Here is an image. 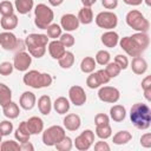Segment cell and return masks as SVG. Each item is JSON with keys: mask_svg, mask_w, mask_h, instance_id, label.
Masks as SVG:
<instances>
[{"mask_svg": "<svg viewBox=\"0 0 151 151\" xmlns=\"http://www.w3.org/2000/svg\"><path fill=\"white\" fill-rule=\"evenodd\" d=\"M55 149L58 150V151H70L72 147H73V142H72V139L70 138V137H67V136H65L60 142H58L55 145Z\"/></svg>", "mask_w": 151, "mask_h": 151, "instance_id": "d590c367", "label": "cell"}, {"mask_svg": "<svg viewBox=\"0 0 151 151\" xmlns=\"http://www.w3.org/2000/svg\"><path fill=\"white\" fill-rule=\"evenodd\" d=\"M120 45V48L123 51H125V53L130 57H137V55H142V51L140 48L136 45V42L133 41V39L131 37H124L119 40L118 42Z\"/></svg>", "mask_w": 151, "mask_h": 151, "instance_id": "4fadbf2b", "label": "cell"}, {"mask_svg": "<svg viewBox=\"0 0 151 151\" xmlns=\"http://www.w3.org/2000/svg\"><path fill=\"white\" fill-rule=\"evenodd\" d=\"M61 27H60V25H58V24H51V25H48L47 26V28H46V31H47V37L48 38H51V39H57V38H59L60 35H61Z\"/></svg>", "mask_w": 151, "mask_h": 151, "instance_id": "8d00e7d4", "label": "cell"}, {"mask_svg": "<svg viewBox=\"0 0 151 151\" xmlns=\"http://www.w3.org/2000/svg\"><path fill=\"white\" fill-rule=\"evenodd\" d=\"M110 59H111V54H110L109 51H105V50L98 51L97 54H96V58H94L96 63L99 64V65H101V66H105L106 64H109L110 63Z\"/></svg>", "mask_w": 151, "mask_h": 151, "instance_id": "e575fe53", "label": "cell"}, {"mask_svg": "<svg viewBox=\"0 0 151 151\" xmlns=\"http://www.w3.org/2000/svg\"><path fill=\"white\" fill-rule=\"evenodd\" d=\"M65 52H66V47L59 40L54 39L51 42H48V53L53 59H55V60L60 59Z\"/></svg>", "mask_w": 151, "mask_h": 151, "instance_id": "9a60e30c", "label": "cell"}, {"mask_svg": "<svg viewBox=\"0 0 151 151\" xmlns=\"http://www.w3.org/2000/svg\"><path fill=\"white\" fill-rule=\"evenodd\" d=\"M131 38L133 39V41L136 42V45L140 48L142 52H144L147 47H149V44H150V38L147 35L146 32H137L134 34L131 35Z\"/></svg>", "mask_w": 151, "mask_h": 151, "instance_id": "44dd1931", "label": "cell"}, {"mask_svg": "<svg viewBox=\"0 0 151 151\" xmlns=\"http://www.w3.org/2000/svg\"><path fill=\"white\" fill-rule=\"evenodd\" d=\"M66 136L65 129L60 125H52L42 132V143L46 146H54Z\"/></svg>", "mask_w": 151, "mask_h": 151, "instance_id": "8992f818", "label": "cell"}, {"mask_svg": "<svg viewBox=\"0 0 151 151\" xmlns=\"http://www.w3.org/2000/svg\"><path fill=\"white\" fill-rule=\"evenodd\" d=\"M142 88L144 90H151V76H146L142 80Z\"/></svg>", "mask_w": 151, "mask_h": 151, "instance_id": "816d5d0a", "label": "cell"}, {"mask_svg": "<svg viewBox=\"0 0 151 151\" xmlns=\"http://www.w3.org/2000/svg\"><path fill=\"white\" fill-rule=\"evenodd\" d=\"M27 127L31 134H39L40 132L44 131V122L40 117H31L27 122Z\"/></svg>", "mask_w": 151, "mask_h": 151, "instance_id": "ffe728a7", "label": "cell"}, {"mask_svg": "<svg viewBox=\"0 0 151 151\" xmlns=\"http://www.w3.org/2000/svg\"><path fill=\"white\" fill-rule=\"evenodd\" d=\"M126 117V109L123 105H113L110 109V118L113 122L120 123Z\"/></svg>", "mask_w": 151, "mask_h": 151, "instance_id": "d4e9b609", "label": "cell"}, {"mask_svg": "<svg viewBox=\"0 0 151 151\" xmlns=\"http://www.w3.org/2000/svg\"><path fill=\"white\" fill-rule=\"evenodd\" d=\"M143 1H145V4H146L147 6H150V5H151V1H150V0H143Z\"/></svg>", "mask_w": 151, "mask_h": 151, "instance_id": "6f0895ef", "label": "cell"}, {"mask_svg": "<svg viewBox=\"0 0 151 151\" xmlns=\"http://www.w3.org/2000/svg\"><path fill=\"white\" fill-rule=\"evenodd\" d=\"M79 25H80V22H79L78 18L71 13L64 14L60 19V27L63 29H65L66 32H72V31L78 29Z\"/></svg>", "mask_w": 151, "mask_h": 151, "instance_id": "5bb4252c", "label": "cell"}, {"mask_svg": "<svg viewBox=\"0 0 151 151\" xmlns=\"http://www.w3.org/2000/svg\"><path fill=\"white\" fill-rule=\"evenodd\" d=\"M94 21L98 27L110 31V29L116 28V26L118 24V17L116 15V13H113L111 11H104V12H100L97 14Z\"/></svg>", "mask_w": 151, "mask_h": 151, "instance_id": "52a82bcc", "label": "cell"}, {"mask_svg": "<svg viewBox=\"0 0 151 151\" xmlns=\"http://www.w3.org/2000/svg\"><path fill=\"white\" fill-rule=\"evenodd\" d=\"M94 124H96V126L110 124V117L107 114H105V113H98L94 117Z\"/></svg>", "mask_w": 151, "mask_h": 151, "instance_id": "bcb514c9", "label": "cell"}, {"mask_svg": "<svg viewBox=\"0 0 151 151\" xmlns=\"http://www.w3.org/2000/svg\"><path fill=\"white\" fill-rule=\"evenodd\" d=\"M35 101H37V98L34 96L33 92H29V91H25L21 96H20V99H19V105L21 109L28 111V110H32L35 105Z\"/></svg>", "mask_w": 151, "mask_h": 151, "instance_id": "ac0fdd59", "label": "cell"}, {"mask_svg": "<svg viewBox=\"0 0 151 151\" xmlns=\"http://www.w3.org/2000/svg\"><path fill=\"white\" fill-rule=\"evenodd\" d=\"M140 145L145 149L151 147V133L146 132L140 137Z\"/></svg>", "mask_w": 151, "mask_h": 151, "instance_id": "c3c4849f", "label": "cell"}, {"mask_svg": "<svg viewBox=\"0 0 151 151\" xmlns=\"http://www.w3.org/2000/svg\"><path fill=\"white\" fill-rule=\"evenodd\" d=\"M18 17L13 13V14H9V15H4L0 20V25L1 27L5 29V31H12L17 26H18Z\"/></svg>", "mask_w": 151, "mask_h": 151, "instance_id": "484cf974", "label": "cell"}, {"mask_svg": "<svg viewBox=\"0 0 151 151\" xmlns=\"http://www.w3.org/2000/svg\"><path fill=\"white\" fill-rule=\"evenodd\" d=\"M58 63H59V66L64 70H67V68H71L74 64V54L70 51H66L64 53V55L58 59Z\"/></svg>", "mask_w": 151, "mask_h": 151, "instance_id": "4dcf8cb0", "label": "cell"}, {"mask_svg": "<svg viewBox=\"0 0 151 151\" xmlns=\"http://www.w3.org/2000/svg\"><path fill=\"white\" fill-rule=\"evenodd\" d=\"M31 136H32V134H31L29 131H28V127H27L26 122H21V123L19 124L18 129H17L15 132H14L15 139H17L18 142H20V143H24V142H28L29 138H31Z\"/></svg>", "mask_w": 151, "mask_h": 151, "instance_id": "7402d4cb", "label": "cell"}, {"mask_svg": "<svg viewBox=\"0 0 151 151\" xmlns=\"http://www.w3.org/2000/svg\"><path fill=\"white\" fill-rule=\"evenodd\" d=\"M11 100H12V91H11V88L7 85L0 83V105L4 106L5 104L9 103Z\"/></svg>", "mask_w": 151, "mask_h": 151, "instance_id": "d6a6232c", "label": "cell"}, {"mask_svg": "<svg viewBox=\"0 0 151 151\" xmlns=\"http://www.w3.org/2000/svg\"><path fill=\"white\" fill-rule=\"evenodd\" d=\"M21 41L11 31H5L0 33V45L6 51H15Z\"/></svg>", "mask_w": 151, "mask_h": 151, "instance_id": "8fae6325", "label": "cell"}, {"mask_svg": "<svg viewBox=\"0 0 151 151\" xmlns=\"http://www.w3.org/2000/svg\"><path fill=\"white\" fill-rule=\"evenodd\" d=\"M48 2H50L51 6L57 7V6H60V5L64 2V0H48Z\"/></svg>", "mask_w": 151, "mask_h": 151, "instance_id": "9f6ffc18", "label": "cell"}, {"mask_svg": "<svg viewBox=\"0 0 151 151\" xmlns=\"http://www.w3.org/2000/svg\"><path fill=\"white\" fill-rule=\"evenodd\" d=\"M13 70H14V66L9 61H4L0 64V74L1 76H5V77L9 76L13 72Z\"/></svg>", "mask_w": 151, "mask_h": 151, "instance_id": "ee69618b", "label": "cell"}, {"mask_svg": "<svg viewBox=\"0 0 151 151\" xmlns=\"http://www.w3.org/2000/svg\"><path fill=\"white\" fill-rule=\"evenodd\" d=\"M100 40H101V42H103L104 46L112 48V47H116L118 45V42H119V35H118L117 32L110 29V31H106L105 33H103Z\"/></svg>", "mask_w": 151, "mask_h": 151, "instance_id": "d6986e66", "label": "cell"}, {"mask_svg": "<svg viewBox=\"0 0 151 151\" xmlns=\"http://www.w3.org/2000/svg\"><path fill=\"white\" fill-rule=\"evenodd\" d=\"M94 150L96 151H110V145L106 142H103L101 139L94 144Z\"/></svg>", "mask_w": 151, "mask_h": 151, "instance_id": "681fc988", "label": "cell"}, {"mask_svg": "<svg viewBox=\"0 0 151 151\" xmlns=\"http://www.w3.org/2000/svg\"><path fill=\"white\" fill-rule=\"evenodd\" d=\"M94 142V132L92 130H84L74 139V146L79 151H87Z\"/></svg>", "mask_w": 151, "mask_h": 151, "instance_id": "ba28073f", "label": "cell"}, {"mask_svg": "<svg viewBox=\"0 0 151 151\" xmlns=\"http://www.w3.org/2000/svg\"><path fill=\"white\" fill-rule=\"evenodd\" d=\"M59 38H60L59 41H60L65 47H72V46L74 45V42H76L74 37H73L71 33H68V32L61 33V35H60Z\"/></svg>", "mask_w": 151, "mask_h": 151, "instance_id": "60d3db41", "label": "cell"}, {"mask_svg": "<svg viewBox=\"0 0 151 151\" xmlns=\"http://www.w3.org/2000/svg\"><path fill=\"white\" fill-rule=\"evenodd\" d=\"M114 63L120 67V70H125L129 66V59L123 54H117L114 57Z\"/></svg>", "mask_w": 151, "mask_h": 151, "instance_id": "f6af8a7d", "label": "cell"}, {"mask_svg": "<svg viewBox=\"0 0 151 151\" xmlns=\"http://www.w3.org/2000/svg\"><path fill=\"white\" fill-rule=\"evenodd\" d=\"M78 20L80 24L83 25H88L93 21V12L91 9V7H83L79 9L78 15H77Z\"/></svg>", "mask_w": 151, "mask_h": 151, "instance_id": "83f0119b", "label": "cell"}, {"mask_svg": "<svg viewBox=\"0 0 151 151\" xmlns=\"http://www.w3.org/2000/svg\"><path fill=\"white\" fill-rule=\"evenodd\" d=\"M130 119L139 130H147L151 125V110L146 104L136 103L130 110Z\"/></svg>", "mask_w": 151, "mask_h": 151, "instance_id": "6da1fadb", "label": "cell"}, {"mask_svg": "<svg viewBox=\"0 0 151 151\" xmlns=\"http://www.w3.org/2000/svg\"><path fill=\"white\" fill-rule=\"evenodd\" d=\"M63 124H64V129H66L68 131H77L81 125V119L78 114L70 113V114L65 116Z\"/></svg>", "mask_w": 151, "mask_h": 151, "instance_id": "2e32d148", "label": "cell"}, {"mask_svg": "<svg viewBox=\"0 0 151 151\" xmlns=\"http://www.w3.org/2000/svg\"><path fill=\"white\" fill-rule=\"evenodd\" d=\"M106 67H105V71H106V73L109 74V77L110 78H116L117 76H119V73H120V67L113 61V63H109V64H106L105 65Z\"/></svg>", "mask_w": 151, "mask_h": 151, "instance_id": "ab89813d", "label": "cell"}, {"mask_svg": "<svg viewBox=\"0 0 151 151\" xmlns=\"http://www.w3.org/2000/svg\"><path fill=\"white\" fill-rule=\"evenodd\" d=\"M86 85H87V87H90V88H92V90L98 88V87L101 86V84H100V81H99V79H98V77H97V74H96V72H94V73H93V72L90 73V76H88L87 79H86Z\"/></svg>", "mask_w": 151, "mask_h": 151, "instance_id": "b9f144b4", "label": "cell"}, {"mask_svg": "<svg viewBox=\"0 0 151 151\" xmlns=\"http://www.w3.org/2000/svg\"><path fill=\"white\" fill-rule=\"evenodd\" d=\"M48 37L41 33H31L26 37L25 44L28 53L34 58H41L46 53V46L48 44Z\"/></svg>", "mask_w": 151, "mask_h": 151, "instance_id": "7a4b0ae2", "label": "cell"}, {"mask_svg": "<svg viewBox=\"0 0 151 151\" xmlns=\"http://www.w3.org/2000/svg\"><path fill=\"white\" fill-rule=\"evenodd\" d=\"M32 64V55L28 52L19 51L13 58V66L20 72H26Z\"/></svg>", "mask_w": 151, "mask_h": 151, "instance_id": "30bf717a", "label": "cell"}, {"mask_svg": "<svg viewBox=\"0 0 151 151\" xmlns=\"http://www.w3.org/2000/svg\"><path fill=\"white\" fill-rule=\"evenodd\" d=\"M131 70L134 74L142 76L147 71V61L142 55L133 57V59L131 61Z\"/></svg>", "mask_w": 151, "mask_h": 151, "instance_id": "e0dca14e", "label": "cell"}, {"mask_svg": "<svg viewBox=\"0 0 151 151\" xmlns=\"http://www.w3.org/2000/svg\"><path fill=\"white\" fill-rule=\"evenodd\" d=\"M22 81L26 86L38 90V88H42V87H48L52 84L53 79H52L51 74H48V73H41L37 70H31L24 74Z\"/></svg>", "mask_w": 151, "mask_h": 151, "instance_id": "3957f363", "label": "cell"}, {"mask_svg": "<svg viewBox=\"0 0 151 151\" xmlns=\"http://www.w3.org/2000/svg\"><path fill=\"white\" fill-rule=\"evenodd\" d=\"M80 1H81L84 7H91V6H93L96 4L97 0H80Z\"/></svg>", "mask_w": 151, "mask_h": 151, "instance_id": "11a10c76", "label": "cell"}, {"mask_svg": "<svg viewBox=\"0 0 151 151\" xmlns=\"http://www.w3.org/2000/svg\"><path fill=\"white\" fill-rule=\"evenodd\" d=\"M52 105L55 112L59 114H66L70 110V100L65 97H58Z\"/></svg>", "mask_w": 151, "mask_h": 151, "instance_id": "4316f807", "label": "cell"}, {"mask_svg": "<svg viewBox=\"0 0 151 151\" xmlns=\"http://www.w3.org/2000/svg\"><path fill=\"white\" fill-rule=\"evenodd\" d=\"M0 150L1 151H19L20 150V144L15 140H5L1 142L0 144Z\"/></svg>", "mask_w": 151, "mask_h": 151, "instance_id": "74e56055", "label": "cell"}, {"mask_svg": "<svg viewBox=\"0 0 151 151\" xmlns=\"http://www.w3.org/2000/svg\"><path fill=\"white\" fill-rule=\"evenodd\" d=\"M101 5L106 9H114L118 6V0H101Z\"/></svg>", "mask_w": 151, "mask_h": 151, "instance_id": "f907efd6", "label": "cell"}, {"mask_svg": "<svg viewBox=\"0 0 151 151\" xmlns=\"http://www.w3.org/2000/svg\"><path fill=\"white\" fill-rule=\"evenodd\" d=\"M98 98L104 103L114 104L120 98V92L117 87L113 86H103L98 91Z\"/></svg>", "mask_w": 151, "mask_h": 151, "instance_id": "9c48e42d", "label": "cell"}, {"mask_svg": "<svg viewBox=\"0 0 151 151\" xmlns=\"http://www.w3.org/2000/svg\"><path fill=\"white\" fill-rule=\"evenodd\" d=\"M123 1L129 6H139L143 2V0H123Z\"/></svg>", "mask_w": 151, "mask_h": 151, "instance_id": "db71d44e", "label": "cell"}, {"mask_svg": "<svg viewBox=\"0 0 151 151\" xmlns=\"http://www.w3.org/2000/svg\"><path fill=\"white\" fill-rule=\"evenodd\" d=\"M96 65H97V63H96L94 58H92V57H85L81 60V63H80V70L84 73H91V72L94 71Z\"/></svg>", "mask_w": 151, "mask_h": 151, "instance_id": "1f68e13d", "label": "cell"}, {"mask_svg": "<svg viewBox=\"0 0 151 151\" xmlns=\"http://www.w3.org/2000/svg\"><path fill=\"white\" fill-rule=\"evenodd\" d=\"M38 109L40 111L41 114L44 116H47L51 113V110H52V100H51V97L47 96V94H42L39 99H38Z\"/></svg>", "mask_w": 151, "mask_h": 151, "instance_id": "cb8c5ba5", "label": "cell"}, {"mask_svg": "<svg viewBox=\"0 0 151 151\" xmlns=\"http://www.w3.org/2000/svg\"><path fill=\"white\" fill-rule=\"evenodd\" d=\"M96 136L100 139H107L112 136V129L110 124L106 125H98L96 126Z\"/></svg>", "mask_w": 151, "mask_h": 151, "instance_id": "836d02e7", "label": "cell"}, {"mask_svg": "<svg viewBox=\"0 0 151 151\" xmlns=\"http://www.w3.org/2000/svg\"><path fill=\"white\" fill-rule=\"evenodd\" d=\"M2 113L8 119H15V118H18V116L20 113V109L17 103L11 100L9 103H7L2 106Z\"/></svg>", "mask_w": 151, "mask_h": 151, "instance_id": "603a6c76", "label": "cell"}, {"mask_svg": "<svg viewBox=\"0 0 151 151\" xmlns=\"http://www.w3.org/2000/svg\"><path fill=\"white\" fill-rule=\"evenodd\" d=\"M131 139H132V134H131L129 131L124 130V131H118V132L113 136L112 142H113V144H116V145H124V144H127Z\"/></svg>", "mask_w": 151, "mask_h": 151, "instance_id": "f546056e", "label": "cell"}, {"mask_svg": "<svg viewBox=\"0 0 151 151\" xmlns=\"http://www.w3.org/2000/svg\"><path fill=\"white\" fill-rule=\"evenodd\" d=\"M1 138H2V134H1V132H0V144H1V142H2V140H1Z\"/></svg>", "mask_w": 151, "mask_h": 151, "instance_id": "680465c9", "label": "cell"}, {"mask_svg": "<svg viewBox=\"0 0 151 151\" xmlns=\"http://www.w3.org/2000/svg\"><path fill=\"white\" fill-rule=\"evenodd\" d=\"M125 20H126L127 26L137 32H147L150 28L149 20L142 14V12H139L137 9H131L126 14Z\"/></svg>", "mask_w": 151, "mask_h": 151, "instance_id": "5b68a950", "label": "cell"}, {"mask_svg": "<svg viewBox=\"0 0 151 151\" xmlns=\"http://www.w3.org/2000/svg\"><path fill=\"white\" fill-rule=\"evenodd\" d=\"M68 98H70V101L76 105V106H81L86 103V93H85V90L79 86V85H73L70 87L68 90Z\"/></svg>", "mask_w": 151, "mask_h": 151, "instance_id": "7c38bea8", "label": "cell"}, {"mask_svg": "<svg viewBox=\"0 0 151 151\" xmlns=\"http://www.w3.org/2000/svg\"><path fill=\"white\" fill-rule=\"evenodd\" d=\"M20 150H21V151H33V150H34V146H33V144L28 140V142L20 143Z\"/></svg>", "mask_w": 151, "mask_h": 151, "instance_id": "f5cc1de1", "label": "cell"}, {"mask_svg": "<svg viewBox=\"0 0 151 151\" xmlns=\"http://www.w3.org/2000/svg\"><path fill=\"white\" fill-rule=\"evenodd\" d=\"M34 1L33 0H15L14 7L20 14H27L33 9Z\"/></svg>", "mask_w": 151, "mask_h": 151, "instance_id": "f1b7e54d", "label": "cell"}, {"mask_svg": "<svg viewBox=\"0 0 151 151\" xmlns=\"http://www.w3.org/2000/svg\"><path fill=\"white\" fill-rule=\"evenodd\" d=\"M0 132L2 136H8L13 132V124L9 120L0 122Z\"/></svg>", "mask_w": 151, "mask_h": 151, "instance_id": "7bdbcfd3", "label": "cell"}, {"mask_svg": "<svg viewBox=\"0 0 151 151\" xmlns=\"http://www.w3.org/2000/svg\"><path fill=\"white\" fill-rule=\"evenodd\" d=\"M54 19V13L45 4H38L34 8V24L40 29H46L48 25L52 24Z\"/></svg>", "mask_w": 151, "mask_h": 151, "instance_id": "277c9868", "label": "cell"}, {"mask_svg": "<svg viewBox=\"0 0 151 151\" xmlns=\"http://www.w3.org/2000/svg\"><path fill=\"white\" fill-rule=\"evenodd\" d=\"M0 13L1 15H9V14H13L14 13V6L11 1L8 0H4L0 2Z\"/></svg>", "mask_w": 151, "mask_h": 151, "instance_id": "f35d334b", "label": "cell"}, {"mask_svg": "<svg viewBox=\"0 0 151 151\" xmlns=\"http://www.w3.org/2000/svg\"><path fill=\"white\" fill-rule=\"evenodd\" d=\"M96 74H97V77H98V79H99V81H100L101 85L107 84V83L110 81V79H111V78L109 77V74L106 73L105 70H99V71L96 72Z\"/></svg>", "mask_w": 151, "mask_h": 151, "instance_id": "7dc6e473", "label": "cell"}]
</instances>
